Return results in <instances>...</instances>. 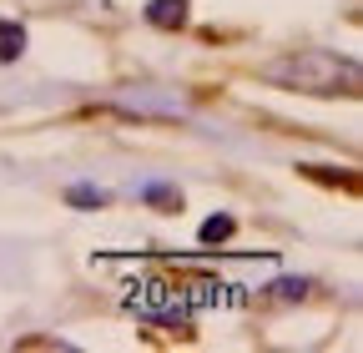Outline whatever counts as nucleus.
Segmentation results:
<instances>
[{
	"mask_svg": "<svg viewBox=\"0 0 363 353\" xmlns=\"http://www.w3.org/2000/svg\"><path fill=\"white\" fill-rule=\"evenodd\" d=\"M262 76L288 86V91H308V96H353L358 91V61L333 56V51H293L283 61H272Z\"/></svg>",
	"mask_w": 363,
	"mask_h": 353,
	"instance_id": "nucleus-1",
	"label": "nucleus"
},
{
	"mask_svg": "<svg viewBox=\"0 0 363 353\" xmlns=\"http://www.w3.org/2000/svg\"><path fill=\"white\" fill-rule=\"evenodd\" d=\"M126 308L147 323H167V328H182V333L192 328V303L182 298V288H167V283L136 288V298H126Z\"/></svg>",
	"mask_w": 363,
	"mask_h": 353,
	"instance_id": "nucleus-2",
	"label": "nucleus"
},
{
	"mask_svg": "<svg viewBox=\"0 0 363 353\" xmlns=\"http://www.w3.org/2000/svg\"><path fill=\"white\" fill-rule=\"evenodd\" d=\"M116 106H121V111H136V116H187V106H182V101H157L152 91H136V96H121Z\"/></svg>",
	"mask_w": 363,
	"mask_h": 353,
	"instance_id": "nucleus-3",
	"label": "nucleus"
},
{
	"mask_svg": "<svg viewBox=\"0 0 363 353\" xmlns=\"http://www.w3.org/2000/svg\"><path fill=\"white\" fill-rule=\"evenodd\" d=\"M147 21L172 30V26H187V0H152L147 6Z\"/></svg>",
	"mask_w": 363,
	"mask_h": 353,
	"instance_id": "nucleus-4",
	"label": "nucleus"
},
{
	"mask_svg": "<svg viewBox=\"0 0 363 353\" xmlns=\"http://www.w3.org/2000/svg\"><path fill=\"white\" fill-rule=\"evenodd\" d=\"M26 56V26H16V21H0V61H21Z\"/></svg>",
	"mask_w": 363,
	"mask_h": 353,
	"instance_id": "nucleus-5",
	"label": "nucleus"
},
{
	"mask_svg": "<svg viewBox=\"0 0 363 353\" xmlns=\"http://www.w3.org/2000/svg\"><path fill=\"white\" fill-rule=\"evenodd\" d=\"M233 232H238V223H233L227 212H222V217H207V223L197 228V237H202V242H227Z\"/></svg>",
	"mask_w": 363,
	"mask_h": 353,
	"instance_id": "nucleus-6",
	"label": "nucleus"
},
{
	"mask_svg": "<svg viewBox=\"0 0 363 353\" xmlns=\"http://www.w3.org/2000/svg\"><path fill=\"white\" fill-rule=\"evenodd\" d=\"M66 202H71V207H106V192H101V187H91V182H81V187L66 192Z\"/></svg>",
	"mask_w": 363,
	"mask_h": 353,
	"instance_id": "nucleus-7",
	"label": "nucleus"
},
{
	"mask_svg": "<svg viewBox=\"0 0 363 353\" xmlns=\"http://www.w3.org/2000/svg\"><path fill=\"white\" fill-rule=\"evenodd\" d=\"M142 197H147V202H162V207H182V197H177L172 187H162V182H147Z\"/></svg>",
	"mask_w": 363,
	"mask_h": 353,
	"instance_id": "nucleus-8",
	"label": "nucleus"
},
{
	"mask_svg": "<svg viewBox=\"0 0 363 353\" xmlns=\"http://www.w3.org/2000/svg\"><path fill=\"white\" fill-rule=\"evenodd\" d=\"M272 293H283V298H298V293H303V283H293V278H288V283H278Z\"/></svg>",
	"mask_w": 363,
	"mask_h": 353,
	"instance_id": "nucleus-9",
	"label": "nucleus"
}]
</instances>
